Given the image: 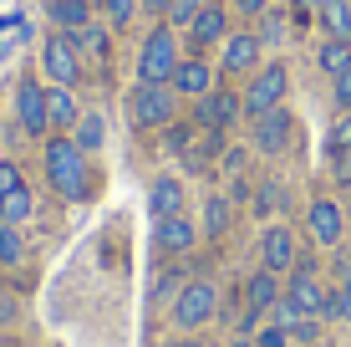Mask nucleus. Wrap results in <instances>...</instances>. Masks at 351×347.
Listing matches in <instances>:
<instances>
[{
    "label": "nucleus",
    "instance_id": "nucleus-1",
    "mask_svg": "<svg viewBox=\"0 0 351 347\" xmlns=\"http://www.w3.org/2000/svg\"><path fill=\"white\" fill-rule=\"evenodd\" d=\"M46 174H51L56 194H66V199L87 194V153L77 148V138H51L46 143Z\"/></svg>",
    "mask_w": 351,
    "mask_h": 347
},
{
    "label": "nucleus",
    "instance_id": "nucleus-2",
    "mask_svg": "<svg viewBox=\"0 0 351 347\" xmlns=\"http://www.w3.org/2000/svg\"><path fill=\"white\" fill-rule=\"evenodd\" d=\"M178 62H184V56H178L173 26H153L143 36V52H138V82H173Z\"/></svg>",
    "mask_w": 351,
    "mask_h": 347
},
{
    "label": "nucleus",
    "instance_id": "nucleus-3",
    "mask_svg": "<svg viewBox=\"0 0 351 347\" xmlns=\"http://www.w3.org/2000/svg\"><path fill=\"white\" fill-rule=\"evenodd\" d=\"M173 98L178 92L168 82H138V92H132V123L138 128H168L173 123Z\"/></svg>",
    "mask_w": 351,
    "mask_h": 347
},
{
    "label": "nucleus",
    "instance_id": "nucleus-4",
    "mask_svg": "<svg viewBox=\"0 0 351 347\" xmlns=\"http://www.w3.org/2000/svg\"><path fill=\"white\" fill-rule=\"evenodd\" d=\"M285 87H290V71L280 62H270V67H260L255 77H250V87H245V113L250 117H260V113H270V107H280L285 102Z\"/></svg>",
    "mask_w": 351,
    "mask_h": 347
},
{
    "label": "nucleus",
    "instance_id": "nucleus-5",
    "mask_svg": "<svg viewBox=\"0 0 351 347\" xmlns=\"http://www.w3.org/2000/svg\"><path fill=\"white\" fill-rule=\"evenodd\" d=\"M41 62H46V77H51L56 87H71V82L82 77V46H77V36H71V31L51 36V41L41 46Z\"/></svg>",
    "mask_w": 351,
    "mask_h": 347
},
{
    "label": "nucleus",
    "instance_id": "nucleus-6",
    "mask_svg": "<svg viewBox=\"0 0 351 347\" xmlns=\"http://www.w3.org/2000/svg\"><path fill=\"white\" fill-rule=\"evenodd\" d=\"M285 302L300 306L306 317H326L331 291L321 286V276H316V266H311V260H295V276H290V286H285Z\"/></svg>",
    "mask_w": 351,
    "mask_h": 347
},
{
    "label": "nucleus",
    "instance_id": "nucleus-7",
    "mask_svg": "<svg viewBox=\"0 0 351 347\" xmlns=\"http://www.w3.org/2000/svg\"><path fill=\"white\" fill-rule=\"evenodd\" d=\"M214 312H219V291L209 281H189L184 291L173 296V322L178 327H204Z\"/></svg>",
    "mask_w": 351,
    "mask_h": 347
},
{
    "label": "nucleus",
    "instance_id": "nucleus-8",
    "mask_svg": "<svg viewBox=\"0 0 351 347\" xmlns=\"http://www.w3.org/2000/svg\"><path fill=\"white\" fill-rule=\"evenodd\" d=\"M16 117H21V128L36 138V133H46L51 128V107H46V87L36 77H26L16 87Z\"/></svg>",
    "mask_w": 351,
    "mask_h": 347
},
{
    "label": "nucleus",
    "instance_id": "nucleus-9",
    "mask_svg": "<svg viewBox=\"0 0 351 347\" xmlns=\"http://www.w3.org/2000/svg\"><path fill=\"white\" fill-rule=\"evenodd\" d=\"M260 260H265V271H295V235L285 230V225H270L265 230V240H260Z\"/></svg>",
    "mask_w": 351,
    "mask_h": 347
},
{
    "label": "nucleus",
    "instance_id": "nucleus-10",
    "mask_svg": "<svg viewBox=\"0 0 351 347\" xmlns=\"http://www.w3.org/2000/svg\"><path fill=\"white\" fill-rule=\"evenodd\" d=\"M260 52H265V41L255 31H239V36H224V71H260Z\"/></svg>",
    "mask_w": 351,
    "mask_h": 347
},
{
    "label": "nucleus",
    "instance_id": "nucleus-11",
    "mask_svg": "<svg viewBox=\"0 0 351 347\" xmlns=\"http://www.w3.org/2000/svg\"><path fill=\"white\" fill-rule=\"evenodd\" d=\"M168 87H173L178 98H204V92H214V67L204 62V56H189V62H178Z\"/></svg>",
    "mask_w": 351,
    "mask_h": 347
},
{
    "label": "nucleus",
    "instance_id": "nucleus-12",
    "mask_svg": "<svg viewBox=\"0 0 351 347\" xmlns=\"http://www.w3.org/2000/svg\"><path fill=\"white\" fill-rule=\"evenodd\" d=\"M290 143V113L285 107H270V113L255 117V148L260 153H280Z\"/></svg>",
    "mask_w": 351,
    "mask_h": 347
},
{
    "label": "nucleus",
    "instance_id": "nucleus-13",
    "mask_svg": "<svg viewBox=\"0 0 351 347\" xmlns=\"http://www.w3.org/2000/svg\"><path fill=\"white\" fill-rule=\"evenodd\" d=\"M224 36H229V16H224V5H199V16H193V26H189L193 52H204V46L224 41Z\"/></svg>",
    "mask_w": 351,
    "mask_h": 347
},
{
    "label": "nucleus",
    "instance_id": "nucleus-14",
    "mask_svg": "<svg viewBox=\"0 0 351 347\" xmlns=\"http://www.w3.org/2000/svg\"><path fill=\"white\" fill-rule=\"evenodd\" d=\"M239 107H245V102H239L234 92H204V98H199V123L219 133V128H229L239 117Z\"/></svg>",
    "mask_w": 351,
    "mask_h": 347
},
{
    "label": "nucleus",
    "instance_id": "nucleus-15",
    "mask_svg": "<svg viewBox=\"0 0 351 347\" xmlns=\"http://www.w3.org/2000/svg\"><path fill=\"white\" fill-rule=\"evenodd\" d=\"M311 235H316L321 245H336V240L346 235L341 205H336V199H316V205H311Z\"/></svg>",
    "mask_w": 351,
    "mask_h": 347
},
{
    "label": "nucleus",
    "instance_id": "nucleus-16",
    "mask_svg": "<svg viewBox=\"0 0 351 347\" xmlns=\"http://www.w3.org/2000/svg\"><path fill=\"white\" fill-rule=\"evenodd\" d=\"M245 312H270L275 302H280V281H275V271H260V276H250V286H245Z\"/></svg>",
    "mask_w": 351,
    "mask_h": 347
},
{
    "label": "nucleus",
    "instance_id": "nucleus-17",
    "mask_svg": "<svg viewBox=\"0 0 351 347\" xmlns=\"http://www.w3.org/2000/svg\"><path fill=\"white\" fill-rule=\"evenodd\" d=\"M321 26L331 41H351V0H321Z\"/></svg>",
    "mask_w": 351,
    "mask_h": 347
},
{
    "label": "nucleus",
    "instance_id": "nucleus-18",
    "mask_svg": "<svg viewBox=\"0 0 351 347\" xmlns=\"http://www.w3.org/2000/svg\"><path fill=\"white\" fill-rule=\"evenodd\" d=\"M153 214H158V220L184 214V184H178V179H158V184H153Z\"/></svg>",
    "mask_w": 351,
    "mask_h": 347
},
{
    "label": "nucleus",
    "instance_id": "nucleus-19",
    "mask_svg": "<svg viewBox=\"0 0 351 347\" xmlns=\"http://www.w3.org/2000/svg\"><path fill=\"white\" fill-rule=\"evenodd\" d=\"M46 107H51V128H77V98H71V87H46Z\"/></svg>",
    "mask_w": 351,
    "mask_h": 347
},
{
    "label": "nucleus",
    "instance_id": "nucleus-20",
    "mask_svg": "<svg viewBox=\"0 0 351 347\" xmlns=\"http://www.w3.org/2000/svg\"><path fill=\"white\" fill-rule=\"evenodd\" d=\"M158 245L173 250V256H178V250H189V245H193V225L184 220V214H173V220H158Z\"/></svg>",
    "mask_w": 351,
    "mask_h": 347
},
{
    "label": "nucleus",
    "instance_id": "nucleus-21",
    "mask_svg": "<svg viewBox=\"0 0 351 347\" xmlns=\"http://www.w3.org/2000/svg\"><path fill=\"white\" fill-rule=\"evenodd\" d=\"M51 16H56V26H66L71 36H77V31H87L92 0H56V5H51Z\"/></svg>",
    "mask_w": 351,
    "mask_h": 347
},
{
    "label": "nucleus",
    "instance_id": "nucleus-22",
    "mask_svg": "<svg viewBox=\"0 0 351 347\" xmlns=\"http://www.w3.org/2000/svg\"><path fill=\"white\" fill-rule=\"evenodd\" d=\"M316 62L326 77H341V71H351V41H326L316 52Z\"/></svg>",
    "mask_w": 351,
    "mask_h": 347
},
{
    "label": "nucleus",
    "instance_id": "nucleus-23",
    "mask_svg": "<svg viewBox=\"0 0 351 347\" xmlns=\"http://www.w3.org/2000/svg\"><path fill=\"white\" fill-rule=\"evenodd\" d=\"M31 214V189H10V194H0V225H21Z\"/></svg>",
    "mask_w": 351,
    "mask_h": 347
},
{
    "label": "nucleus",
    "instance_id": "nucleus-24",
    "mask_svg": "<svg viewBox=\"0 0 351 347\" xmlns=\"http://www.w3.org/2000/svg\"><path fill=\"white\" fill-rule=\"evenodd\" d=\"M77 148H82V153H97V148H102V117H97V113H82V117H77Z\"/></svg>",
    "mask_w": 351,
    "mask_h": 347
},
{
    "label": "nucleus",
    "instance_id": "nucleus-25",
    "mask_svg": "<svg viewBox=\"0 0 351 347\" xmlns=\"http://www.w3.org/2000/svg\"><path fill=\"white\" fill-rule=\"evenodd\" d=\"M326 317H341V322H351V271L341 276V291H331V302H326Z\"/></svg>",
    "mask_w": 351,
    "mask_h": 347
},
{
    "label": "nucleus",
    "instance_id": "nucleus-26",
    "mask_svg": "<svg viewBox=\"0 0 351 347\" xmlns=\"http://www.w3.org/2000/svg\"><path fill=\"white\" fill-rule=\"evenodd\" d=\"M21 260V235L16 225H0V266H16Z\"/></svg>",
    "mask_w": 351,
    "mask_h": 347
},
{
    "label": "nucleus",
    "instance_id": "nucleus-27",
    "mask_svg": "<svg viewBox=\"0 0 351 347\" xmlns=\"http://www.w3.org/2000/svg\"><path fill=\"white\" fill-rule=\"evenodd\" d=\"M102 10H107V21H112V26L123 31L128 21L138 16V0H102Z\"/></svg>",
    "mask_w": 351,
    "mask_h": 347
},
{
    "label": "nucleus",
    "instance_id": "nucleus-28",
    "mask_svg": "<svg viewBox=\"0 0 351 347\" xmlns=\"http://www.w3.org/2000/svg\"><path fill=\"white\" fill-rule=\"evenodd\" d=\"M193 16H199V0H173V5H168V21H173V26H193Z\"/></svg>",
    "mask_w": 351,
    "mask_h": 347
},
{
    "label": "nucleus",
    "instance_id": "nucleus-29",
    "mask_svg": "<svg viewBox=\"0 0 351 347\" xmlns=\"http://www.w3.org/2000/svg\"><path fill=\"white\" fill-rule=\"evenodd\" d=\"M77 46H87L92 56H107V36H102V31H92V26H87V31H77Z\"/></svg>",
    "mask_w": 351,
    "mask_h": 347
},
{
    "label": "nucleus",
    "instance_id": "nucleus-30",
    "mask_svg": "<svg viewBox=\"0 0 351 347\" xmlns=\"http://www.w3.org/2000/svg\"><path fill=\"white\" fill-rule=\"evenodd\" d=\"M204 225H209V235H219L229 225V205H224V199H209V220H204Z\"/></svg>",
    "mask_w": 351,
    "mask_h": 347
},
{
    "label": "nucleus",
    "instance_id": "nucleus-31",
    "mask_svg": "<svg viewBox=\"0 0 351 347\" xmlns=\"http://www.w3.org/2000/svg\"><path fill=\"white\" fill-rule=\"evenodd\" d=\"M336 148H351V113L336 117V128H331V153Z\"/></svg>",
    "mask_w": 351,
    "mask_h": 347
},
{
    "label": "nucleus",
    "instance_id": "nucleus-32",
    "mask_svg": "<svg viewBox=\"0 0 351 347\" xmlns=\"http://www.w3.org/2000/svg\"><path fill=\"white\" fill-rule=\"evenodd\" d=\"M10 189H21V169L10 159H0V194H10Z\"/></svg>",
    "mask_w": 351,
    "mask_h": 347
},
{
    "label": "nucleus",
    "instance_id": "nucleus-33",
    "mask_svg": "<svg viewBox=\"0 0 351 347\" xmlns=\"http://www.w3.org/2000/svg\"><path fill=\"white\" fill-rule=\"evenodd\" d=\"M331 169H336L341 184H351V148H336V153H331Z\"/></svg>",
    "mask_w": 351,
    "mask_h": 347
},
{
    "label": "nucleus",
    "instance_id": "nucleus-34",
    "mask_svg": "<svg viewBox=\"0 0 351 347\" xmlns=\"http://www.w3.org/2000/svg\"><path fill=\"white\" fill-rule=\"evenodd\" d=\"M285 337H290V332H285V327H275V322H270V327H265L260 337H255V347H285Z\"/></svg>",
    "mask_w": 351,
    "mask_h": 347
},
{
    "label": "nucleus",
    "instance_id": "nucleus-35",
    "mask_svg": "<svg viewBox=\"0 0 351 347\" xmlns=\"http://www.w3.org/2000/svg\"><path fill=\"white\" fill-rule=\"evenodd\" d=\"M336 102H341V113H351V71L336 77Z\"/></svg>",
    "mask_w": 351,
    "mask_h": 347
},
{
    "label": "nucleus",
    "instance_id": "nucleus-36",
    "mask_svg": "<svg viewBox=\"0 0 351 347\" xmlns=\"http://www.w3.org/2000/svg\"><path fill=\"white\" fill-rule=\"evenodd\" d=\"M285 36V21L280 16H265V31H260V41H280Z\"/></svg>",
    "mask_w": 351,
    "mask_h": 347
},
{
    "label": "nucleus",
    "instance_id": "nucleus-37",
    "mask_svg": "<svg viewBox=\"0 0 351 347\" xmlns=\"http://www.w3.org/2000/svg\"><path fill=\"white\" fill-rule=\"evenodd\" d=\"M10 317H16V302H10V291H0V327H5Z\"/></svg>",
    "mask_w": 351,
    "mask_h": 347
},
{
    "label": "nucleus",
    "instance_id": "nucleus-38",
    "mask_svg": "<svg viewBox=\"0 0 351 347\" xmlns=\"http://www.w3.org/2000/svg\"><path fill=\"white\" fill-rule=\"evenodd\" d=\"M234 5L245 10V16H260V10H265V0H234Z\"/></svg>",
    "mask_w": 351,
    "mask_h": 347
},
{
    "label": "nucleus",
    "instance_id": "nucleus-39",
    "mask_svg": "<svg viewBox=\"0 0 351 347\" xmlns=\"http://www.w3.org/2000/svg\"><path fill=\"white\" fill-rule=\"evenodd\" d=\"M173 5V0H143V10H153V16H158V10H168Z\"/></svg>",
    "mask_w": 351,
    "mask_h": 347
},
{
    "label": "nucleus",
    "instance_id": "nucleus-40",
    "mask_svg": "<svg viewBox=\"0 0 351 347\" xmlns=\"http://www.w3.org/2000/svg\"><path fill=\"white\" fill-rule=\"evenodd\" d=\"M295 5H300V10H316V5H321V0H295Z\"/></svg>",
    "mask_w": 351,
    "mask_h": 347
},
{
    "label": "nucleus",
    "instance_id": "nucleus-41",
    "mask_svg": "<svg viewBox=\"0 0 351 347\" xmlns=\"http://www.w3.org/2000/svg\"><path fill=\"white\" fill-rule=\"evenodd\" d=\"M346 260H351V230H346Z\"/></svg>",
    "mask_w": 351,
    "mask_h": 347
},
{
    "label": "nucleus",
    "instance_id": "nucleus-42",
    "mask_svg": "<svg viewBox=\"0 0 351 347\" xmlns=\"http://www.w3.org/2000/svg\"><path fill=\"white\" fill-rule=\"evenodd\" d=\"M234 347H255V342H245V337H239V342H234Z\"/></svg>",
    "mask_w": 351,
    "mask_h": 347
},
{
    "label": "nucleus",
    "instance_id": "nucleus-43",
    "mask_svg": "<svg viewBox=\"0 0 351 347\" xmlns=\"http://www.w3.org/2000/svg\"><path fill=\"white\" fill-rule=\"evenodd\" d=\"M184 347H204V342H184Z\"/></svg>",
    "mask_w": 351,
    "mask_h": 347
},
{
    "label": "nucleus",
    "instance_id": "nucleus-44",
    "mask_svg": "<svg viewBox=\"0 0 351 347\" xmlns=\"http://www.w3.org/2000/svg\"><path fill=\"white\" fill-rule=\"evenodd\" d=\"M168 347H184V342H168Z\"/></svg>",
    "mask_w": 351,
    "mask_h": 347
},
{
    "label": "nucleus",
    "instance_id": "nucleus-45",
    "mask_svg": "<svg viewBox=\"0 0 351 347\" xmlns=\"http://www.w3.org/2000/svg\"><path fill=\"white\" fill-rule=\"evenodd\" d=\"M46 5H56V0H46Z\"/></svg>",
    "mask_w": 351,
    "mask_h": 347
},
{
    "label": "nucleus",
    "instance_id": "nucleus-46",
    "mask_svg": "<svg viewBox=\"0 0 351 347\" xmlns=\"http://www.w3.org/2000/svg\"><path fill=\"white\" fill-rule=\"evenodd\" d=\"M311 347H316V342H311Z\"/></svg>",
    "mask_w": 351,
    "mask_h": 347
}]
</instances>
